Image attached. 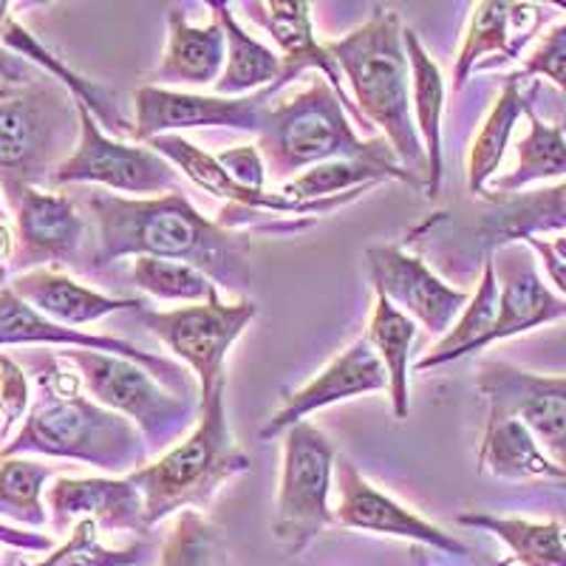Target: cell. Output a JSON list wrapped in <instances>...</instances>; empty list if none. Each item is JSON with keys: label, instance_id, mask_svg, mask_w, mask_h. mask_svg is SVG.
Segmentation results:
<instances>
[{"label": "cell", "instance_id": "obj_1", "mask_svg": "<svg viewBox=\"0 0 566 566\" xmlns=\"http://www.w3.org/2000/svg\"><path fill=\"white\" fill-rule=\"evenodd\" d=\"M83 207L94 221V272L123 258H159L193 266L232 295L252 290V232L224 230L185 193L123 199L108 190H85Z\"/></svg>", "mask_w": 566, "mask_h": 566}, {"label": "cell", "instance_id": "obj_2", "mask_svg": "<svg viewBox=\"0 0 566 566\" xmlns=\"http://www.w3.org/2000/svg\"><path fill=\"white\" fill-rule=\"evenodd\" d=\"M18 363L38 380V399L29 408L27 422L3 444L0 459L23 453L69 459L130 476L148 464V444L134 422L123 413L103 408L83 397V380L60 352H20Z\"/></svg>", "mask_w": 566, "mask_h": 566}, {"label": "cell", "instance_id": "obj_3", "mask_svg": "<svg viewBox=\"0 0 566 566\" xmlns=\"http://www.w3.org/2000/svg\"><path fill=\"white\" fill-rule=\"evenodd\" d=\"M402 20L391 9L377 7L363 27L328 43V54L348 80L357 111L371 128H380L397 156L399 168L417 185L428 181V154L413 128L411 63H408Z\"/></svg>", "mask_w": 566, "mask_h": 566}, {"label": "cell", "instance_id": "obj_4", "mask_svg": "<svg viewBox=\"0 0 566 566\" xmlns=\"http://www.w3.org/2000/svg\"><path fill=\"white\" fill-rule=\"evenodd\" d=\"M224 394L227 380L201 402V417L190 437L128 476L145 499L148 530L181 510L207 507L221 484L250 470V457L230 431Z\"/></svg>", "mask_w": 566, "mask_h": 566}, {"label": "cell", "instance_id": "obj_5", "mask_svg": "<svg viewBox=\"0 0 566 566\" xmlns=\"http://www.w3.org/2000/svg\"><path fill=\"white\" fill-rule=\"evenodd\" d=\"M258 150L264 156L266 176H275L277 181H290L297 170L340 159L402 170L388 142L360 139L354 134L346 105L326 80H315L290 103L266 108L264 125L258 134Z\"/></svg>", "mask_w": 566, "mask_h": 566}, {"label": "cell", "instance_id": "obj_6", "mask_svg": "<svg viewBox=\"0 0 566 566\" xmlns=\"http://www.w3.org/2000/svg\"><path fill=\"white\" fill-rule=\"evenodd\" d=\"M80 142V105L43 74L0 91V187L9 205L29 187L49 190L54 170Z\"/></svg>", "mask_w": 566, "mask_h": 566}, {"label": "cell", "instance_id": "obj_7", "mask_svg": "<svg viewBox=\"0 0 566 566\" xmlns=\"http://www.w3.org/2000/svg\"><path fill=\"white\" fill-rule=\"evenodd\" d=\"M60 357L77 368L94 402L123 413L139 428L150 453L179 444L187 428L199 422V397L170 394L154 374L136 366L134 360L91 348H60Z\"/></svg>", "mask_w": 566, "mask_h": 566}, {"label": "cell", "instance_id": "obj_8", "mask_svg": "<svg viewBox=\"0 0 566 566\" xmlns=\"http://www.w3.org/2000/svg\"><path fill=\"white\" fill-rule=\"evenodd\" d=\"M335 462L332 439L306 419L283 433V470L272 535L286 555L306 553L317 535L335 522V513L328 507Z\"/></svg>", "mask_w": 566, "mask_h": 566}, {"label": "cell", "instance_id": "obj_9", "mask_svg": "<svg viewBox=\"0 0 566 566\" xmlns=\"http://www.w3.org/2000/svg\"><path fill=\"white\" fill-rule=\"evenodd\" d=\"M130 315L179 360L193 368L201 402H207L210 394L227 380V352L258 317V303L247 297L239 303H224L216 295L207 303L181 306L174 312H154L145 303Z\"/></svg>", "mask_w": 566, "mask_h": 566}, {"label": "cell", "instance_id": "obj_10", "mask_svg": "<svg viewBox=\"0 0 566 566\" xmlns=\"http://www.w3.org/2000/svg\"><path fill=\"white\" fill-rule=\"evenodd\" d=\"M80 105V142L74 154L54 170L52 187L63 185H99L119 193L170 196L185 193L179 174L165 156L154 148H136L105 134L97 116Z\"/></svg>", "mask_w": 566, "mask_h": 566}, {"label": "cell", "instance_id": "obj_11", "mask_svg": "<svg viewBox=\"0 0 566 566\" xmlns=\"http://www.w3.org/2000/svg\"><path fill=\"white\" fill-rule=\"evenodd\" d=\"M18 241L9 270L23 275L32 270H91L94 230L77 201L57 190L29 187L14 201Z\"/></svg>", "mask_w": 566, "mask_h": 566}, {"label": "cell", "instance_id": "obj_12", "mask_svg": "<svg viewBox=\"0 0 566 566\" xmlns=\"http://www.w3.org/2000/svg\"><path fill=\"white\" fill-rule=\"evenodd\" d=\"M479 391L488 417H513L566 470V377H544L510 363H482Z\"/></svg>", "mask_w": 566, "mask_h": 566}, {"label": "cell", "instance_id": "obj_13", "mask_svg": "<svg viewBox=\"0 0 566 566\" xmlns=\"http://www.w3.org/2000/svg\"><path fill=\"white\" fill-rule=\"evenodd\" d=\"M0 346H57V348H91V352H105L114 357H125L150 371L168 391H176L179 397H199V382L176 366L168 357L142 352L134 343L119 340L111 335H88L83 328L60 326L32 310L27 301H20L12 292V286H0Z\"/></svg>", "mask_w": 566, "mask_h": 566}, {"label": "cell", "instance_id": "obj_14", "mask_svg": "<svg viewBox=\"0 0 566 566\" xmlns=\"http://www.w3.org/2000/svg\"><path fill=\"white\" fill-rule=\"evenodd\" d=\"M275 94V85L250 94V97H216V94L205 97V94L159 88V85H142L134 94V139L150 142L156 136L176 134L185 128H207V125L261 134L264 114Z\"/></svg>", "mask_w": 566, "mask_h": 566}, {"label": "cell", "instance_id": "obj_15", "mask_svg": "<svg viewBox=\"0 0 566 566\" xmlns=\"http://www.w3.org/2000/svg\"><path fill=\"white\" fill-rule=\"evenodd\" d=\"M366 270L377 295L391 301L402 315L422 323L424 332L444 337L470 303L468 292L453 290L422 258L408 255L399 247L374 244L366 250Z\"/></svg>", "mask_w": 566, "mask_h": 566}, {"label": "cell", "instance_id": "obj_16", "mask_svg": "<svg viewBox=\"0 0 566 566\" xmlns=\"http://www.w3.org/2000/svg\"><path fill=\"white\" fill-rule=\"evenodd\" d=\"M335 484L337 507L332 513H335V522L340 527L406 538L413 541V544H422V547L437 549L439 555L470 558V547L464 541L444 533L437 524L424 522L422 515L394 502L391 495L382 493L380 488H374L348 457H340L335 462Z\"/></svg>", "mask_w": 566, "mask_h": 566}, {"label": "cell", "instance_id": "obj_17", "mask_svg": "<svg viewBox=\"0 0 566 566\" xmlns=\"http://www.w3.org/2000/svg\"><path fill=\"white\" fill-rule=\"evenodd\" d=\"M148 148H154L156 154L165 156V159L179 168L187 179L193 181L196 187H201L205 193L216 196V199H224L227 205L244 207V210L255 212H270V216H301V219H315V216H328V212H337L340 207L352 205V201L363 199V193H368L371 187H357V190H348L340 196H328V199L317 201H295L286 199L281 193H266V190H250V187H241L239 181H232V176L221 168L216 156L205 154L199 145L187 142L179 134H165L156 136L148 142Z\"/></svg>", "mask_w": 566, "mask_h": 566}, {"label": "cell", "instance_id": "obj_18", "mask_svg": "<svg viewBox=\"0 0 566 566\" xmlns=\"http://www.w3.org/2000/svg\"><path fill=\"white\" fill-rule=\"evenodd\" d=\"M499 277V317L490 335L479 343L476 352L488 348L490 343L507 340V337L524 335L547 323L564 321L566 301L553 295L547 283L538 275V255L524 241H513L490 252Z\"/></svg>", "mask_w": 566, "mask_h": 566}, {"label": "cell", "instance_id": "obj_19", "mask_svg": "<svg viewBox=\"0 0 566 566\" xmlns=\"http://www.w3.org/2000/svg\"><path fill=\"white\" fill-rule=\"evenodd\" d=\"M247 14L255 20V27L266 29L272 40L281 49V80L275 83V91H281L283 85L292 83L297 74H303L306 69L323 71L326 83L332 85L340 103L346 105L348 114L357 119L360 128H366L368 134H374L371 125L363 119V114L357 111V105L348 99V91L343 85V74L337 69L335 57L328 54L326 45H321L312 32V7L306 0H266V3H244Z\"/></svg>", "mask_w": 566, "mask_h": 566}, {"label": "cell", "instance_id": "obj_20", "mask_svg": "<svg viewBox=\"0 0 566 566\" xmlns=\"http://www.w3.org/2000/svg\"><path fill=\"white\" fill-rule=\"evenodd\" d=\"M49 522L57 535L91 518L103 533H148L145 499L139 488L123 479H57L45 493Z\"/></svg>", "mask_w": 566, "mask_h": 566}, {"label": "cell", "instance_id": "obj_21", "mask_svg": "<svg viewBox=\"0 0 566 566\" xmlns=\"http://www.w3.org/2000/svg\"><path fill=\"white\" fill-rule=\"evenodd\" d=\"M371 391H388V374L377 352L368 346L366 337H360L337 360H332V366L323 368L310 386H303L301 391L292 394L286 399V406L272 413L270 422L261 428L258 437L270 442V439L283 437L292 424L303 422L312 411H321V408L335 406L343 399L363 397V394Z\"/></svg>", "mask_w": 566, "mask_h": 566}, {"label": "cell", "instance_id": "obj_22", "mask_svg": "<svg viewBox=\"0 0 566 566\" xmlns=\"http://www.w3.org/2000/svg\"><path fill=\"white\" fill-rule=\"evenodd\" d=\"M544 20H547V12L533 3H507V0L476 3L470 14L468 40L453 65V91L464 88L479 60L488 54H499V57L484 69H495V65L522 57V49L535 38Z\"/></svg>", "mask_w": 566, "mask_h": 566}, {"label": "cell", "instance_id": "obj_23", "mask_svg": "<svg viewBox=\"0 0 566 566\" xmlns=\"http://www.w3.org/2000/svg\"><path fill=\"white\" fill-rule=\"evenodd\" d=\"M9 286L40 315L71 328L103 321L114 312H134L145 306V301H136V297H108L97 290H88L57 270L23 272V275H14Z\"/></svg>", "mask_w": 566, "mask_h": 566}, {"label": "cell", "instance_id": "obj_24", "mask_svg": "<svg viewBox=\"0 0 566 566\" xmlns=\"http://www.w3.org/2000/svg\"><path fill=\"white\" fill-rule=\"evenodd\" d=\"M482 199L490 205V212L479 224V241L490 252L533 239L538 232L566 230V179L533 193L493 196L484 190Z\"/></svg>", "mask_w": 566, "mask_h": 566}, {"label": "cell", "instance_id": "obj_25", "mask_svg": "<svg viewBox=\"0 0 566 566\" xmlns=\"http://www.w3.org/2000/svg\"><path fill=\"white\" fill-rule=\"evenodd\" d=\"M227 63V34L219 18L212 14L207 27H190L185 12H168V49L159 69L154 71L156 83L165 85H216Z\"/></svg>", "mask_w": 566, "mask_h": 566}, {"label": "cell", "instance_id": "obj_26", "mask_svg": "<svg viewBox=\"0 0 566 566\" xmlns=\"http://www.w3.org/2000/svg\"><path fill=\"white\" fill-rule=\"evenodd\" d=\"M479 470H488L495 479H553L566 484V470L558 468L544 453L527 424L513 417L484 419L482 444H479Z\"/></svg>", "mask_w": 566, "mask_h": 566}, {"label": "cell", "instance_id": "obj_27", "mask_svg": "<svg viewBox=\"0 0 566 566\" xmlns=\"http://www.w3.org/2000/svg\"><path fill=\"white\" fill-rule=\"evenodd\" d=\"M406 40L408 63H411V85H413V108H417L419 139L428 154V181H424V196L437 199L442 190L444 159H442V111H444V80L439 65L431 54L424 52L422 40L413 29L402 32Z\"/></svg>", "mask_w": 566, "mask_h": 566}, {"label": "cell", "instance_id": "obj_28", "mask_svg": "<svg viewBox=\"0 0 566 566\" xmlns=\"http://www.w3.org/2000/svg\"><path fill=\"white\" fill-rule=\"evenodd\" d=\"M210 9L227 34V65L219 83L212 85L216 97H250L252 91L258 94V91L272 88L281 80V57L241 29L239 20L232 18L230 3L210 0Z\"/></svg>", "mask_w": 566, "mask_h": 566}, {"label": "cell", "instance_id": "obj_29", "mask_svg": "<svg viewBox=\"0 0 566 566\" xmlns=\"http://www.w3.org/2000/svg\"><path fill=\"white\" fill-rule=\"evenodd\" d=\"M363 337L386 366L394 417L408 419L411 413V346L417 340V323L402 315L391 301L377 295L371 323Z\"/></svg>", "mask_w": 566, "mask_h": 566}, {"label": "cell", "instance_id": "obj_30", "mask_svg": "<svg viewBox=\"0 0 566 566\" xmlns=\"http://www.w3.org/2000/svg\"><path fill=\"white\" fill-rule=\"evenodd\" d=\"M0 40H3V49L9 52L20 54V57H27L29 63L38 65L43 74H52V80H63L65 88L74 94L77 103H83L91 114H97L99 123L111 130H119V134H130L134 136V125L128 123L119 111V103H116L114 91L103 88V85L91 83V80L80 77L77 71L65 69L57 57H54L49 49H45L40 40H34V34L29 29H23L18 20H9L7 29L0 32Z\"/></svg>", "mask_w": 566, "mask_h": 566}, {"label": "cell", "instance_id": "obj_31", "mask_svg": "<svg viewBox=\"0 0 566 566\" xmlns=\"http://www.w3.org/2000/svg\"><path fill=\"white\" fill-rule=\"evenodd\" d=\"M462 527L495 535L510 547V558L522 566H566V533L558 522H527L518 515L462 513Z\"/></svg>", "mask_w": 566, "mask_h": 566}, {"label": "cell", "instance_id": "obj_32", "mask_svg": "<svg viewBox=\"0 0 566 566\" xmlns=\"http://www.w3.org/2000/svg\"><path fill=\"white\" fill-rule=\"evenodd\" d=\"M495 317H499V277H495L493 258L488 255L484 258V270L482 277H479L476 295L470 297V303L464 306L459 321L451 326V332L417 363V371H431V368L444 366V363H453L459 357L476 354L479 343L495 326Z\"/></svg>", "mask_w": 566, "mask_h": 566}, {"label": "cell", "instance_id": "obj_33", "mask_svg": "<svg viewBox=\"0 0 566 566\" xmlns=\"http://www.w3.org/2000/svg\"><path fill=\"white\" fill-rule=\"evenodd\" d=\"M530 119V134L518 142V165L507 176L493 181V196H515L533 181L566 179V136L560 125H547L538 119L533 103L524 108Z\"/></svg>", "mask_w": 566, "mask_h": 566}, {"label": "cell", "instance_id": "obj_34", "mask_svg": "<svg viewBox=\"0 0 566 566\" xmlns=\"http://www.w3.org/2000/svg\"><path fill=\"white\" fill-rule=\"evenodd\" d=\"M527 108V97L522 94V83L504 77V88L490 111L488 123L479 130L468 159V187L473 196H482L488 190V181L493 179L495 170L502 168L504 150L513 136L518 116Z\"/></svg>", "mask_w": 566, "mask_h": 566}, {"label": "cell", "instance_id": "obj_35", "mask_svg": "<svg viewBox=\"0 0 566 566\" xmlns=\"http://www.w3.org/2000/svg\"><path fill=\"white\" fill-rule=\"evenodd\" d=\"M406 181V185L419 187L406 170H388L371 161H357V159H340V161H323L317 168L303 170L295 179L283 181L281 196L295 201H317L328 199V196H340L357 187H374L380 181Z\"/></svg>", "mask_w": 566, "mask_h": 566}, {"label": "cell", "instance_id": "obj_36", "mask_svg": "<svg viewBox=\"0 0 566 566\" xmlns=\"http://www.w3.org/2000/svg\"><path fill=\"white\" fill-rule=\"evenodd\" d=\"M159 566H235L232 547L219 524L199 510H181L161 547Z\"/></svg>", "mask_w": 566, "mask_h": 566}, {"label": "cell", "instance_id": "obj_37", "mask_svg": "<svg viewBox=\"0 0 566 566\" xmlns=\"http://www.w3.org/2000/svg\"><path fill=\"white\" fill-rule=\"evenodd\" d=\"M54 473V464L23 457L0 459V515L23 527H45L49 510L43 507V488Z\"/></svg>", "mask_w": 566, "mask_h": 566}, {"label": "cell", "instance_id": "obj_38", "mask_svg": "<svg viewBox=\"0 0 566 566\" xmlns=\"http://www.w3.org/2000/svg\"><path fill=\"white\" fill-rule=\"evenodd\" d=\"M130 277L142 292L156 301L207 303L219 295V286L193 266L179 261H159V258H134Z\"/></svg>", "mask_w": 566, "mask_h": 566}, {"label": "cell", "instance_id": "obj_39", "mask_svg": "<svg viewBox=\"0 0 566 566\" xmlns=\"http://www.w3.org/2000/svg\"><path fill=\"white\" fill-rule=\"evenodd\" d=\"M145 547L134 544L125 549H111L99 541V527L91 518H80L63 547L52 549L43 560L29 566H136Z\"/></svg>", "mask_w": 566, "mask_h": 566}, {"label": "cell", "instance_id": "obj_40", "mask_svg": "<svg viewBox=\"0 0 566 566\" xmlns=\"http://www.w3.org/2000/svg\"><path fill=\"white\" fill-rule=\"evenodd\" d=\"M530 77H547L549 83L558 85L560 91H566V20L564 23H555L544 38H541L538 49L527 57V63L522 65V71L507 74V80L515 83H524Z\"/></svg>", "mask_w": 566, "mask_h": 566}, {"label": "cell", "instance_id": "obj_41", "mask_svg": "<svg viewBox=\"0 0 566 566\" xmlns=\"http://www.w3.org/2000/svg\"><path fill=\"white\" fill-rule=\"evenodd\" d=\"M29 413V380L27 368L20 366L14 357L0 354V417H3V428H0V439H7L9 431L20 419H27Z\"/></svg>", "mask_w": 566, "mask_h": 566}, {"label": "cell", "instance_id": "obj_42", "mask_svg": "<svg viewBox=\"0 0 566 566\" xmlns=\"http://www.w3.org/2000/svg\"><path fill=\"white\" fill-rule=\"evenodd\" d=\"M216 161L232 176V181H239L241 187L250 190H266V165L264 156L255 145H244V148H227L216 154Z\"/></svg>", "mask_w": 566, "mask_h": 566}, {"label": "cell", "instance_id": "obj_43", "mask_svg": "<svg viewBox=\"0 0 566 566\" xmlns=\"http://www.w3.org/2000/svg\"><path fill=\"white\" fill-rule=\"evenodd\" d=\"M43 77V71L34 63H29L27 57L9 52V49H0V91L14 88V85H27L34 80Z\"/></svg>", "mask_w": 566, "mask_h": 566}, {"label": "cell", "instance_id": "obj_44", "mask_svg": "<svg viewBox=\"0 0 566 566\" xmlns=\"http://www.w3.org/2000/svg\"><path fill=\"white\" fill-rule=\"evenodd\" d=\"M524 244H527L530 250H533L535 255H538V261H541V264H544V270H547L549 281L555 283V290L564 292V295H566V264H564V261H560L558 255H555L553 247H549V241H544V239H538V235H533V239H524Z\"/></svg>", "mask_w": 566, "mask_h": 566}, {"label": "cell", "instance_id": "obj_45", "mask_svg": "<svg viewBox=\"0 0 566 566\" xmlns=\"http://www.w3.org/2000/svg\"><path fill=\"white\" fill-rule=\"evenodd\" d=\"M0 544L29 549V553H52V538H49V535L27 533V530L7 527V524H0Z\"/></svg>", "mask_w": 566, "mask_h": 566}, {"label": "cell", "instance_id": "obj_46", "mask_svg": "<svg viewBox=\"0 0 566 566\" xmlns=\"http://www.w3.org/2000/svg\"><path fill=\"white\" fill-rule=\"evenodd\" d=\"M14 235L12 230H9L7 221H0V272L7 270V266H12V258H14Z\"/></svg>", "mask_w": 566, "mask_h": 566}, {"label": "cell", "instance_id": "obj_47", "mask_svg": "<svg viewBox=\"0 0 566 566\" xmlns=\"http://www.w3.org/2000/svg\"><path fill=\"white\" fill-rule=\"evenodd\" d=\"M549 247H553L555 255H558L560 261H564V264H566V232H564V235H558V239L549 241Z\"/></svg>", "mask_w": 566, "mask_h": 566}, {"label": "cell", "instance_id": "obj_48", "mask_svg": "<svg viewBox=\"0 0 566 566\" xmlns=\"http://www.w3.org/2000/svg\"><path fill=\"white\" fill-rule=\"evenodd\" d=\"M9 9H12V3H9V0H0V32H3L9 20H12V12H9Z\"/></svg>", "mask_w": 566, "mask_h": 566}, {"label": "cell", "instance_id": "obj_49", "mask_svg": "<svg viewBox=\"0 0 566 566\" xmlns=\"http://www.w3.org/2000/svg\"><path fill=\"white\" fill-rule=\"evenodd\" d=\"M513 564L515 560L507 558V560H499V564H493V566H513ZM419 566H428V564H424V560H419Z\"/></svg>", "mask_w": 566, "mask_h": 566}, {"label": "cell", "instance_id": "obj_50", "mask_svg": "<svg viewBox=\"0 0 566 566\" xmlns=\"http://www.w3.org/2000/svg\"><path fill=\"white\" fill-rule=\"evenodd\" d=\"M0 221H7V210H3V201H0Z\"/></svg>", "mask_w": 566, "mask_h": 566}, {"label": "cell", "instance_id": "obj_51", "mask_svg": "<svg viewBox=\"0 0 566 566\" xmlns=\"http://www.w3.org/2000/svg\"><path fill=\"white\" fill-rule=\"evenodd\" d=\"M555 7H558V9H564V12H566V0H558V3H555Z\"/></svg>", "mask_w": 566, "mask_h": 566}]
</instances>
